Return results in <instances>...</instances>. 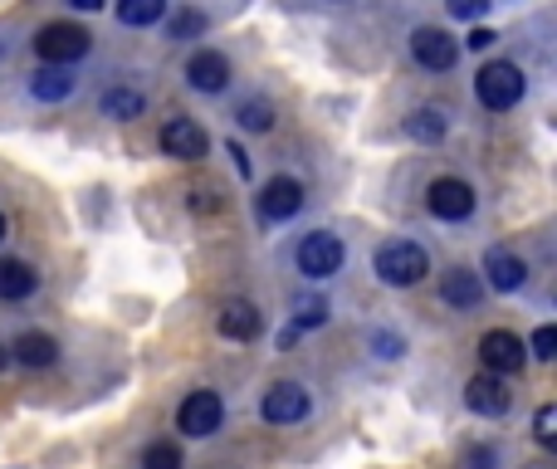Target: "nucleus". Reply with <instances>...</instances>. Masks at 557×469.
<instances>
[{"label":"nucleus","mask_w":557,"mask_h":469,"mask_svg":"<svg viewBox=\"0 0 557 469\" xmlns=\"http://www.w3.org/2000/svg\"><path fill=\"white\" fill-rule=\"evenodd\" d=\"M377 274H381V283H391V289H410V283H420L430 274V259L420 244L391 240L377 250Z\"/></svg>","instance_id":"obj_1"},{"label":"nucleus","mask_w":557,"mask_h":469,"mask_svg":"<svg viewBox=\"0 0 557 469\" xmlns=\"http://www.w3.org/2000/svg\"><path fill=\"white\" fill-rule=\"evenodd\" d=\"M88 29H78V25H68V20H59V25H45L35 35V54L45 59L49 68H64V64H74V59H84L88 54Z\"/></svg>","instance_id":"obj_2"},{"label":"nucleus","mask_w":557,"mask_h":469,"mask_svg":"<svg viewBox=\"0 0 557 469\" xmlns=\"http://www.w3.org/2000/svg\"><path fill=\"white\" fill-rule=\"evenodd\" d=\"M474 93H479V103H484V107L504 113V107H514L518 98H523V74H518V64H504V59H494V64L479 68Z\"/></svg>","instance_id":"obj_3"},{"label":"nucleus","mask_w":557,"mask_h":469,"mask_svg":"<svg viewBox=\"0 0 557 469\" xmlns=\"http://www.w3.org/2000/svg\"><path fill=\"white\" fill-rule=\"evenodd\" d=\"M342 240L338 234H328V230H313V234H303V244H299V269L308 274V279H328V274H338L342 269Z\"/></svg>","instance_id":"obj_4"},{"label":"nucleus","mask_w":557,"mask_h":469,"mask_svg":"<svg viewBox=\"0 0 557 469\" xmlns=\"http://www.w3.org/2000/svg\"><path fill=\"white\" fill-rule=\"evenodd\" d=\"M220 420H225V406H220V396H215V391H191V396L181 401V410H176V426H181L186 435H195V440L215 435V430H220Z\"/></svg>","instance_id":"obj_5"},{"label":"nucleus","mask_w":557,"mask_h":469,"mask_svg":"<svg viewBox=\"0 0 557 469\" xmlns=\"http://www.w3.org/2000/svg\"><path fill=\"white\" fill-rule=\"evenodd\" d=\"M426 205L440 220H465V215L474 211V191H469V181H459V176H440V181H430Z\"/></svg>","instance_id":"obj_6"},{"label":"nucleus","mask_w":557,"mask_h":469,"mask_svg":"<svg viewBox=\"0 0 557 469\" xmlns=\"http://www.w3.org/2000/svg\"><path fill=\"white\" fill-rule=\"evenodd\" d=\"M523 342L514 338V332H504V328H494V332H484L479 338V362H484L494 377H508V371H523Z\"/></svg>","instance_id":"obj_7"},{"label":"nucleus","mask_w":557,"mask_h":469,"mask_svg":"<svg viewBox=\"0 0 557 469\" xmlns=\"http://www.w3.org/2000/svg\"><path fill=\"white\" fill-rule=\"evenodd\" d=\"M162 147H166V156H181V162H201L205 147H211V137H205V127L195 123V117H166Z\"/></svg>","instance_id":"obj_8"},{"label":"nucleus","mask_w":557,"mask_h":469,"mask_svg":"<svg viewBox=\"0 0 557 469\" xmlns=\"http://www.w3.org/2000/svg\"><path fill=\"white\" fill-rule=\"evenodd\" d=\"M410 54H416V64H426V68H435V74H445V68H455L459 45L445 35V29L420 25L416 35H410Z\"/></svg>","instance_id":"obj_9"},{"label":"nucleus","mask_w":557,"mask_h":469,"mask_svg":"<svg viewBox=\"0 0 557 469\" xmlns=\"http://www.w3.org/2000/svg\"><path fill=\"white\" fill-rule=\"evenodd\" d=\"M264 420L269 426H293V420L308 416V391L299 386V381H279V386L264 391Z\"/></svg>","instance_id":"obj_10"},{"label":"nucleus","mask_w":557,"mask_h":469,"mask_svg":"<svg viewBox=\"0 0 557 469\" xmlns=\"http://www.w3.org/2000/svg\"><path fill=\"white\" fill-rule=\"evenodd\" d=\"M299 211H303V186L293 181V176H274V181L259 191V215H264L269 225L293 220Z\"/></svg>","instance_id":"obj_11"},{"label":"nucleus","mask_w":557,"mask_h":469,"mask_svg":"<svg viewBox=\"0 0 557 469\" xmlns=\"http://www.w3.org/2000/svg\"><path fill=\"white\" fill-rule=\"evenodd\" d=\"M465 401H469V410H479V416H504V410L514 406L504 377H494V371H479V377L465 386Z\"/></svg>","instance_id":"obj_12"},{"label":"nucleus","mask_w":557,"mask_h":469,"mask_svg":"<svg viewBox=\"0 0 557 469\" xmlns=\"http://www.w3.org/2000/svg\"><path fill=\"white\" fill-rule=\"evenodd\" d=\"M186 78H191V88H201V93H220V88L230 84V59L215 54V49H201V54H191V64H186Z\"/></svg>","instance_id":"obj_13"},{"label":"nucleus","mask_w":557,"mask_h":469,"mask_svg":"<svg viewBox=\"0 0 557 469\" xmlns=\"http://www.w3.org/2000/svg\"><path fill=\"white\" fill-rule=\"evenodd\" d=\"M484 274H489V283H494L498 293H514V289H523V279H528V264L518 259L514 250H489Z\"/></svg>","instance_id":"obj_14"},{"label":"nucleus","mask_w":557,"mask_h":469,"mask_svg":"<svg viewBox=\"0 0 557 469\" xmlns=\"http://www.w3.org/2000/svg\"><path fill=\"white\" fill-rule=\"evenodd\" d=\"M10 357L25 362V367H49V362L59 357V342L49 338V332H20L15 347H10Z\"/></svg>","instance_id":"obj_15"},{"label":"nucleus","mask_w":557,"mask_h":469,"mask_svg":"<svg viewBox=\"0 0 557 469\" xmlns=\"http://www.w3.org/2000/svg\"><path fill=\"white\" fill-rule=\"evenodd\" d=\"M220 332L235 342H250L259 332V308L254 303H225L220 308Z\"/></svg>","instance_id":"obj_16"},{"label":"nucleus","mask_w":557,"mask_h":469,"mask_svg":"<svg viewBox=\"0 0 557 469\" xmlns=\"http://www.w3.org/2000/svg\"><path fill=\"white\" fill-rule=\"evenodd\" d=\"M440 299L455 303V308H474V303H479V274L450 269L445 279H440Z\"/></svg>","instance_id":"obj_17"},{"label":"nucleus","mask_w":557,"mask_h":469,"mask_svg":"<svg viewBox=\"0 0 557 469\" xmlns=\"http://www.w3.org/2000/svg\"><path fill=\"white\" fill-rule=\"evenodd\" d=\"M35 269L25 259H0V299H29L35 293Z\"/></svg>","instance_id":"obj_18"},{"label":"nucleus","mask_w":557,"mask_h":469,"mask_svg":"<svg viewBox=\"0 0 557 469\" xmlns=\"http://www.w3.org/2000/svg\"><path fill=\"white\" fill-rule=\"evenodd\" d=\"M29 93H35L39 103H59V98L74 93V74H68V68H39L35 84H29Z\"/></svg>","instance_id":"obj_19"},{"label":"nucleus","mask_w":557,"mask_h":469,"mask_svg":"<svg viewBox=\"0 0 557 469\" xmlns=\"http://www.w3.org/2000/svg\"><path fill=\"white\" fill-rule=\"evenodd\" d=\"M166 15V0H117V20L123 25H156V20Z\"/></svg>","instance_id":"obj_20"},{"label":"nucleus","mask_w":557,"mask_h":469,"mask_svg":"<svg viewBox=\"0 0 557 469\" xmlns=\"http://www.w3.org/2000/svg\"><path fill=\"white\" fill-rule=\"evenodd\" d=\"M147 107V98L142 93H132V88H113V93L103 98V113L107 117H117V123H132L137 113Z\"/></svg>","instance_id":"obj_21"},{"label":"nucleus","mask_w":557,"mask_h":469,"mask_svg":"<svg viewBox=\"0 0 557 469\" xmlns=\"http://www.w3.org/2000/svg\"><path fill=\"white\" fill-rule=\"evenodd\" d=\"M406 132L416 137V142H440V137H445V113H435V107H420V113L406 123Z\"/></svg>","instance_id":"obj_22"},{"label":"nucleus","mask_w":557,"mask_h":469,"mask_svg":"<svg viewBox=\"0 0 557 469\" xmlns=\"http://www.w3.org/2000/svg\"><path fill=\"white\" fill-rule=\"evenodd\" d=\"M322 322H328V303H322V299H299V303H293L289 338H293V332H303V328H322Z\"/></svg>","instance_id":"obj_23"},{"label":"nucleus","mask_w":557,"mask_h":469,"mask_svg":"<svg viewBox=\"0 0 557 469\" xmlns=\"http://www.w3.org/2000/svg\"><path fill=\"white\" fill-rule=\"evenodd\" d=\"M142 469H181V449L166 445V440H152L142 449Z\"/></svg>","instance_id":"obj_24"},{"label":"nucleus","mask_w":557,"mask_h":469,"mask_svg":"<svg viewBox=\"0 0 557 469\" xmlns=\"http://www.w3.org/2000/svg\"><path fill=\"white\" fill-rule=\"evenodd\" d=\"M240 117L244 127H250V132H269V123H274V113H269V103H264V98H254V103H240Z\"/></svg>","instance_id":"obj_25"},{"label":"nucleus","mask_w":557,"mask_h":469,"mask_svg":"<svg viewBox=\"0 0 557 469\" xmlns=\"http://www.w3.org/2000/svg\"><path fill=\"white\" fill-rule=\"evenodd\" d=\"M205 29V15H195V10H176L172 15V39H191Z\"/></svg>","instance_id":"obj_26"},{"label":"nucleus","mask_w":557,"mask_h":469,"mask_svg":"<svg viewBox=\"0 0 557 469\" xmlns=\"http://www.w3.org/2000/svg\"><path fill=\"white\" fill-rule=\"evenodd\" d=\"M533 435H537V445H557V406H543L533 416Z\"/></svg>","instance_id":"obj_27"},{"label":"nucleus","mask_w":557,"mask_h":469,"mask_svg":"<svg viewBox=\"0 0 557 469\" xmlns=\"http://www.w3.org/2000/svg\"><path fill=\"white\" fill-rule=\"evenodd\" d=\"M533 357H557V328H537L533 332Z\"/></svg>","instance_id":"obj_28"},{"label":"nucleus","mask_w":557,"mask_h":469,"mask_svg":"<svg viewBox=\"0 0 557 469\" xmlns=\"http://www.w3.org/2000/svg\"><path fill=\"white\" fill-rule=\"evenodd\" d=\"M445 5H450V15L455 20H479L489 10V0H445Z\"/></svg>","instance_id":"obj_29"},{"label":"nucleus","mask_w":557,"mask_h":469,"mask_svg":"<svg viewBox=\"0 0 557 469\" xmlns=\"http://www.w3.org/2000/svg\"><path fill=\"white\" fill-rule=\"evenodd\" d=\"M371 347H377V357H396L401 352V338H391V332H371Z\"/></svg>","instance_id":"obj_30"},{"label":"nucleus","mask_w":557,"mask_h":469,"mask_svg":"<svg viewBox=\"0 0 557 469\" xmlns=\"http://www.w3.org/2000/svg\"><path fill=\"white\" fill-rule=\"evenodd\" d=\"M494 39H498V35H494V29L474 25V29H469V35H465V45H469V49H474V54H479V49H489V45H494Z\"/></svg>","instance_id":"obj_31"},{"label":"nucleus","mask_w":557,"mask_h":469,"mask_svg":"<svg viewBox=\"0 0 557 469\" xmlns=\"http://www.w3.org/2000/svg\"><path fill=\"white\" fill-rule=\"evenodd\" d=\"M230 156H235V166H240V172L250 176V156H244V147H230Z\"/></svg>","instance_id":"obj_32"},{"label":"nucleus","mask_w":557,"mask_h":469,"mask_svg":"<svg viewBox=\"0 0 557 469\" xmlns=\"http://www.w3.org/2000/svg\"><path fill=\"white\" fill-rule=\"evenodd\" d=\"M469 465H474V469H489V465H494V455H489V449H479V455L469 459Z\"/></svg>","instance_id":"obj_33"},{"label":"nucleus","mask_w":557,"mask_h":469,"mask_svg":"<svg viewBox=\"0 0 557 469\" xmlns=\"http://www.w3.org/2000/svg\"><path fill=\"white\" fill-rule=\"evenodd\" d=\"M68 5H74V10H98L103 0H68Z\"/></svg>","instance_id":"obj_34"},{"label":"nucleus","mask_w":557,"mask_h":469,"mask_svg":"<svg viewBox=\"0 0 557 469\" xmlns=\"http://www.w3.org/2000/svg\"><path fill=\"white\" fill-rule=\"evenodd\" d=\"M5 357H10V352H0V367H5Z\"/></svg>","instance_id":"obj_35"},{"label":"nucleus","mask_w":557,"mask_h":469,"mask_svg":"<svg viewBox=\"0 0 557 469\" xmlns=\"http://www.w3.org/2000/svg\"><path fill=\"white\" fill-rule=\"evenodd\" d=\"M533 469H553V465H533Z\"/></svg>","instance_id":"obj_36"},{"label":"nucleus","mask_w":557,"mask_h":469,"mask_svg":"<svg viewBox=\"0 0 557 469\" xmlns=\"http://www.w3.org/2000/svg\"><path fill=\"white\" fill-rule=\"evenodd\" d=\"M0 234H5V220H0Z\"/></svg>","instance_id":"obj_37"}]
</instances>
